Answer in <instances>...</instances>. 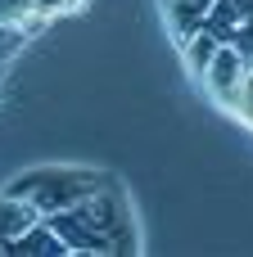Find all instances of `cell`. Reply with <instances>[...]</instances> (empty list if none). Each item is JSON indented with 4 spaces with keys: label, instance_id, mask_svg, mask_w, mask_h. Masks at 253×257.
<instances>
[{
    "label": "cell",
    "instance_id": "2",
    "mask_svg": "<svg viewBox=\"0 0 253 257\" xmlns=\"http://www.w3.org/2000/svg\"><path fill=\"white\" fill-rule=\"evenodd\" d=\"M244 54L235 50V45H217L213 50V59H208V68L199 72L204 81H208V90H213V99H222V104H231L235 99V90H240V77H244Z\"/></svg>",
    "mask_w": 253,
    "mask_h": 257
},
{
    "label": "cell",
    "instance_id": "5",
    "mask_svg": "<svg viewBox=\"0 0 253 257\" xmlns=\"http://www.w3.org/2000/svg\"><path fill=\"white\" fill-rule=\"evenodd\" d=\"M45 9H54V0H0V23L5 27H27Z\"/></svg>",
    "mask_w": 253,
    "mask_h": 257
},
{
    "label": "cell",
    "instance_id": "7",
    "mask_svg": "<svg viewBox=\"0 0 253 257\" xmlns=\"http://www.w3.org/2000/svg\"><path fill=\"white\" fill-rule=\"evenodd\" d=\"M208 5H213V0H172V18H177V32H181V36H190V32L204 23Z\"/></svg>",
    "mask_w": 253,
    "mask_h": 257
},
{
    "label": "cell",
    "instance_id": "8",
    "mask_svg": "<svg viewBox=\"0 0 253 257\" xmlns=\"http://www.w3.org/2000/svg\"><path fill=\"white\" fill-rule=\"evenodd\" d=\"M235 108H240V117L253 126V59L244 63V77H240V90H235V99H231Z\"/></svg>",
    "mask_w": 253,
    "mask_h": 257
},
{
    "label": "cell",
    "instance_id": "1",
    "mask_svg": "<svg viewBox=\"0 0 253 257\" xmlns=\"http://www.w3.org/2000/svg\"><path fill=\"white\" fill-rule=\"evenodd\" d=\"M95 185H81V181H72V176H59V172H41V176H32V181H23L14 194H27L36 208H41V217L45 212H63V208H72L77 199H86Z\"/></svg>",
    "mask_w": 253,
    "mask_h": 257
},
{
    "label": "cell",
    "instance_id": "3",
    "mask_svg": "<svg viewBox=\"0 0 253 257\" xmlns=\"http://www.w3.org/2000/svg\"><path fill=\"white\" fill-rule=\"evenodd\" d=\"M0 253H23V257H59L68 253V244L54 235V226L50 221H36V226H27L18 239H9V244H0Z\"/></svg>",
    "mask_w": 253,
    "mask_h": 257
},
{
    "label": "cell",
    "instance_id": "9",
    "mask_svg": "<svg viewBox=\"0 0 253 257\" xmlns=\"http://www.w3.org/2000/svg\"><path fill=\"white\" fill-rule=\"evenodd\" d=\"M9 41H14V27H5V23H0V45H9Z\"/></svg>",
    "mask_w": 253,
    "mask_h": 257
},
{
    "label": "cell",
    "instance_id": "6",
    "mask_svg": "<svg viewBox=\"0 0 253 257\" xmlns=\"http://www.w3.org/2000/svg\"><path fill=\"white\" fill-rule=\"evenodd\" d=\"M217 45H222V41H217V36H213L208 27H195V32L186 36V54H190V68H195V72H204Z\"/></svg>",
    "mask_w": 253,
    "mask_h": 257
},
{
    "label": "cell",
    "instance_id": "4",
    "mask_svg": "<svg viewBox=\"0 0 253 257\" xmlns=\"http://www.w3.org/2000/svg\"><path fill=\"white\" fill-rule=\"evenodd\" d=\"M41 221V208L27 199V194H0V244H9V239H18L27 226H36Z\"/></svg>",
    "mask_w": 253,
    "mask_h": 257
}]
</instances>
